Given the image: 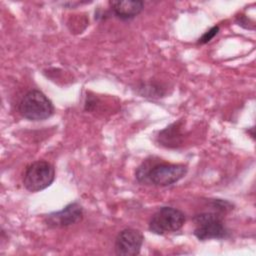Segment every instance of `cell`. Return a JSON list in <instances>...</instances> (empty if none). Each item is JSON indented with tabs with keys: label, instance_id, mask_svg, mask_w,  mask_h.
Masks as SVG:
<instances>
[{
	"label": "cell",
	"instance_id": "8992f818",
	"mask_svg": "<svg viewBox=\"0 0 256 256\" xmlns=\"http://www.w3.org/2000/svg\"><path fill=\"white\" fill-rule=\"evenodd\" d=\"M143 241L144 236L139 230L126 228L115 239V253L122 256H135L139 254Z\"/></svg>",
	"mask_w": 256,
	"mask_h": 256
},
{
	"label": "cell",
	"instance_id": "52a82bcc",
	"mask_svg": "<svg viewBox=\"0 0 256 256\" xmlns=\"http://www.w3.org/2000/svg\"><path fill=\"white\" fill-rule=\"evenodd\" d=\"M83 209L77 202L65 206L62 210L48 214L45 217V224L49 228H64L81 221Z\"/></svg>",
	"mask_w": 256,
	"mask_h": 256
},
{
	"label": "cell",
	"instance_id": "7a4b0ae2",
	"mask_svg": "<svg viewBox=\"0 0 256 256\" xmlns=\"http://www.w3.org/2000/svg\"><path fill=\"white\" fill-rule=\"evenodd\" d=\"M19 112L28 120L40 121L51 117L54 112V107L43 92L33 89L22 97L19 103Z\"/></svg>",
	"mask_w": 256,
	"mask_h": 256
},
{
	"label": "cell",
	"instance_id": "9c48e42d",
	"mask_svg": "<svg viewBox=\"0 0 256 256\" xmlns=\"http://www.w3.org/2000/svg\"><path fill=\"white\" fill-rule=\"evenodd\" d=\"M181 137L178 123L168 126L159 134V139L162 145H165L166 147H176L181 143Z\"/></svg>",
	"mask_w": 256,
	"mask_h": 256
},
{
	"label": "cell",
	"instance_id": "277c9868",
	"mask_svg": "<svg viewBox=\"0 0 256 256\" xmlns=\"http://www.w3.org/2000/svg\"><path fill=\"white\" fill-rule=\"evenodd\" d=\"M194 235L199 240L223 239L227 237L228 231L224 222L217 213L204 212L194 216Z\"/></svg>",
	"mask_w": 256,
	"mask_h": 256
},
{
	"label": "cell",
	"instance_id": "3957f363",
	"mask_svg": "<svg viewBox=\"0 0 256 256\" xmlns=\"http://www.w3.org/2000/svg\"><path fill=\"white\" fill-rule=\"evenodd\" d=\"M55 179V169L51 163L38 160L27 166L23 185L30 192H38L49 187Z\"/></svg>",
	"mask_w": 256,
	"mask_h": 256
},
{
	"label": "cell",
	"instance_id": "30bf717a",
	"mask_svg": "<svg viewBox=\"0 0 256 256\" xmlns=\"http://www.w3.org/2000/svg\"><path fill=\"white\" fill-rule=\"evenodd\" d=\"M218 31H219V26H213L211 29H209L208 31H206V32L201 36V38H199L198 43H200V44L208 43L211 39L214 38L215 35H217Z\"/></svg>",
	"mask_w": 256,
	"mask_h": 256
},
{
	"label": "cell",
	"instance_id": "5b68a950",
	"mask_svg": "<svg viewBox=\"0 0 256 256\" xmlns=\"http://www.w3.org/2000/svg\"><path fill=\"white\" fill-rule=\"evenodd\" d=\"M185 214L173 207H161L149 221V230L155 234L163 235L178 231L185 223Z\"/></svg>",
	"mask_w": 256,
	"mask_h": 256
},
{
	"label": "cell",
	"instance_id": "ba28073f",
	"mask_svg": "<svg viewBox=\"0 0 256 256\" xmlns=\"http://www.w3.org/2000/svg\"><path fill=\"white\" fill-rule=\"evenodd\" d=\"M110 8L113 13L122 20H129L137 16L144 7L142 1H110Z\"/></svg>",
	"mask_w": 256,
	"mask_h": 256
},
{
	"label": "cell",
	"instance_id": "6da1fadb",
	"mask_svg": "<svg viewBox=\"0 0 256 256\" xmlns=\"http://www.w3.org/2000/svg\"><path fill=\"white\" fill-rule=\"evenodd\" d=\"M187 173V167L183 164H171L155 160H145L136 171L138 182L153 186H170Z\"/></svg>",
	"mask_w": 256,
	"mask_h": 256
}]
</instances>
